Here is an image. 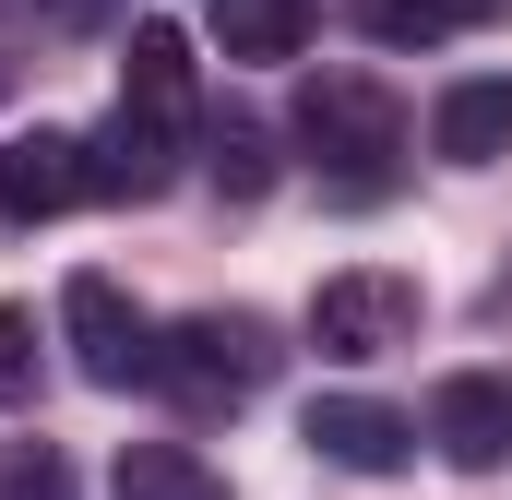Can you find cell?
<instances>
[{
    "label": "cell",
    "instance_id": "cell-1",
    "mask_svg": "<svg viewBox=\"0 0 512 500\" xmlns=\"http://www.w3.org/2000/svg\"><path fill=\"white\" fill-rule=\"evenodd\" d=\"M203 143V96H191V36L179 24H131V60H120V108L108 131L84 143V179L96 203H155L179 179V155Z\"/></svg>",
    "mask_w": 512,
    "mask_h": 500
},
{
    "label": "cell",
    "instance_id": "cell-2",
    "mask_svg": "<svg viewBox=\"0 0 512 500\" xmlns=\"http://www.w3.org/2000/svg\"><path fill=\"white\" fill-rule=\"evenodd\" d=\"M298 143H310L322 191L382 203L393 167H405V108H393L382 72H310V84H298Z\"/></svg>",
    "mask_w": 512,
    "mask_h": 500
},
{
    "label": "cell",
    "instance_id": "cell-3",
    "mask_svg": "<svg viewBox=\"0 0 512 500\" xmlns=\"http://www.w3.org/2000/svg\"><path fill=\"white\" fill-rule=\"evenodd\" d=\"M155 381L179 405H251L274 381V322L262 310H191L167 346H155Z\"/></svg>",
    "mask_w": 512,
    "mask_h": 500
},
{
    "label": "cell",
    "instance_id": "cell-4",
    "mask_svg": "<svg viewBox=\"0 0 512 500\" xmlns=\"http://www.w3.org/2000/svg\"><path fill=\"white\" fill-rule=\"evenodd\" d=\"M310 346L322 358H393L417 346V274H382V262H346L310 286Z\"/></svg>",
    "mask_w": 512,
    "mask_h": 500
},
{
    "label": "cell",
    "instance_id": "cell-5",
    "mask_svg": "<svg viewBox=\"0 0 512 500\" xmlns=\"http://www.w3.org/2000/svg\"><path fill=\"white\" fill-rule=\"evenodd\" d=\"M60 334H72V370L96 381V393L155 381V322L120 298V274H72V286H60Z\"/></svg>",
    "mask_w": 512,
    "mask_h": 500
},
{
    "label": "cell",
    "instance_id": "cell-6",
    "mask_svg": "<svg viewBox=\"0 0 512 500\" xmlns=\"http://www.w3.org/2000/svg\"><path fill=\"white\" fill-rule=\"evenodd\" d=\"M298 441H310L322 465H346V477H393V465L417 453V417H393L382 393H310Z\"/></svg>",
    "mask_w": 512,
    "mask_h": 500
},
{
    "label": "cell",
    "instance_id": "cell-7",
    "mask_svg": "<svg viewBox=\"0 0 512 500\" xmlns=\"http://www.w3.org/2000/svg\"><path fill=\"white\" fill-rule=\"evenodd\" d=\"M96 179H84V143L72 131H12L0 143V227H48V215H72Z\"/></svg>",
    "mask_w": 512,
    "mask_h": 500
},
{
    "label": "cell",
    "instance_id": "cell-8",
    "mask_svg": "<svg viewBox=\"0 0 512 500\" xmlns=\"http://www.w3.org/2000/svg\"><path fill=\"white\" fill-rule=\"evenodd\" d=\"M429 441H441L465 477H489V465L512 453V381L501 370H453L441 393H429Z\"/></svg>",
    "mask_w": 512,
    "mask_h": 500
},
{
    "label": "cell",
    "instance_id": "cell-9",
    "mask_svg": "<svg viewBox=\"0 0 512 500\" xmlns=\"http://www.w3.org/2000/svg\"><path fill=\"white\" fill-rule=\"evenodd\" d=\"M429 155H441V167H501V155H512V72H465V84H441V108H429Z\"/></svg>",
    "mask_w": 512,
    "mask_h": 500
},
{
    "label": "cell",
    "instance_id": "cell-10",
    "mask_svg": "<svg viewBox=\"0 0 512 500\" xmlns=\"http://www.w3.org/2000/svg\"><path fill=\"white\" fill-rule=\"evenodd\" d=\"M120 500H227V477L191 453V441H120Z\"/></svg>",
    "mask_w": 512,
    "mask_h": 500
},
{
    "label": "cell",
    "instance_id": "cell-11",
    "mask_svg": "<svg viewBox=\"0 0 512 500\" xmlns=\"http://www.w3.org/2000/svg\"><path fill=\"white\" fill-rule=\"evenodd\" d=\"M358 24L382 48H441V36H489L501 0H358Z\"/></svg>",
    "mask_w": 512,
    "mask_h": 500
},
{
    "label": "cell",
    "instance_id": "cell-12",
    "mask_svg": "<svg viewBox=\"0 0 512 500\" xmlns=\"http://www.w3.org/2000/svg\"><path fill=\"white\" fill-rule=\"evenodd\" d=\"M215 48L227 60H298L310 48V0H215Z\"/></svg>",
    "mask_w": 512,
    "mask_h": 500
},
{
    "label": "cell",
    "instance_id": "cell-13",
    "mask_svg": "<svg viewBox=\"0 0 512 500\" xmlns=\"http://www.w3.org/2000/svg\"><path fill=\"white\" fill-rule=\"evenodd\" d=\"M203 155H215V179H227L239 203H262V191H274V131H262V120H239V108L203 131Z\"/></svg>",
    "mask_w": 512,
    "mask_h": 500
},
{
    "label": "cell",
    "instance_id": "cell-14",
    "mask_svg": "<svg viewBox=\"0 0 512 500\" xmlns=\"http://www.w3.org/2000/svg\"><path fill=\"white\" fill-rule=\"evenodd\" d=\"M0 500H84V489H72L60 441H0Z\"/></svg>",
    "mask_w": 512,
    "mask_h": 500
},
{
    "label": "cell",
    "instance_id": "cell-15",
    "mask_svg": "<svg viewBox=\"0 0 512 500\" xmlns=\"http://www.w3.org/2000/svg\"><path fill=\"white\" fill-rule=\"evenodd\" d=\"M24 393H36V310L0 298V405H24Z\"/></svg>",
    "mask_w": 512,
    "mask_h": 500
},
{
    "label": "cell",
    "instance_id": "cell-16",
    "mask_svg": "<svg viewBox=\"0 0 512 500\" xmlns=\"http://www.w3.org/2000/svg\"><path fill=\"white\" fill-rule=\"evenodd\" d=\"M0 96H12V84H0Z\"/></svg>",
    "mask_w": 512,
    "mask_h": 500
}]
</instances>
